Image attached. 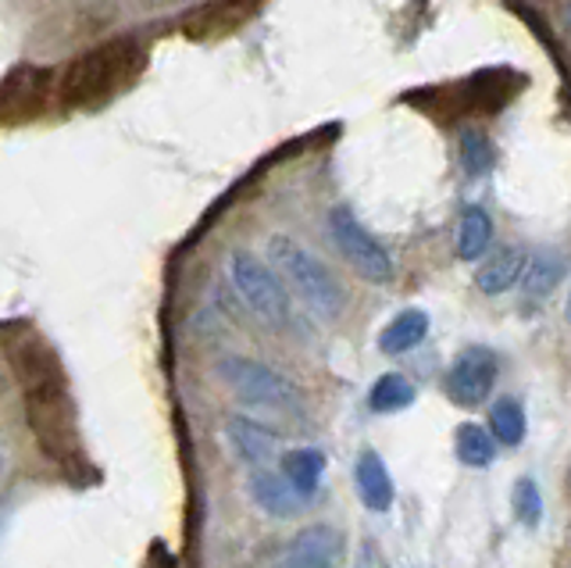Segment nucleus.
Returning a JSON list of instances; mask_svg holds the SVG:
<instances>
[{
  "label": "nucleus",
  "mask_w": 571,
  "mask_h": 568,
  "mask_svg": "<svg viewBox=\"0 0 571 568\" xmlns=\"http://www.w3.org/2000/svg\"><path fill=\"white\" fill-rule=\"evenodd\" d=\"M268 258L279 268V276H286V282L301 293V301L315 311L322 318H336L347 304V293L339 287V279L325 268L315 254L307 247H301L290 236H271L268 240Z\"/></svg>",
  "instance_id": "obj_1"
},
{
  "label": "nucleus",
  "mask_w": 571,
  "mask_h": 568,
  "mask_svg": "<svg viewBox=\"0 0 571 568\" xmlns=\"http://www.w3.org/2000/svg\"><path fill=\"white\" fill-rule=\"evenodd\" d=\"M229 279H233L243 304L261 322H268V326H286L290 322V293H286L282 279L261 258H254L250 251L229 254Z\"/></svg>",
  "instance_id": "obj_2"
},
{
  "label": "nucleus",
  "mask_w": 571,
  "mask_h": 568,
  "mask_svg": "<svg viewBox=\"0 0 571 568\" xmlns=\"http://www.w3.org/2000/svg\"><path fill=\"white\" fill-rule=\"evenodd\" d=\"M219 375L225 379V386L233 390L240 401L254 404V408H293L296 404V386L261 361L222 358Z\"/></svg>",
  "instance_id": "obj_3"
},
{
  "label": "nucleus",
  "mask_w": 571,
  "mask_h": 568,
  "mask_svg": "<svg viewBox=\"0 0 571 568\" xmlns=\"http://www.w3.org/2000/svg\"><path fill=\"white\" fill-rule=\"evenodd\" d=\"M329 229H333L336 247L343 251V258L350 262L353 273H358L364 282H378V287H386V282L393 279V258L386 254L383 243L353 219L350 208H333Z\"/></svg>",
  "instance_id": "obj_4"
},
{
  "label": "nucleus",
  "mask_w": 571,
  "mask_h": 568,
  "mask_svg": "<svg viewBox=\"0 0 571 568\" xmlns=\"http://www.w3.org/2000/svg\"><path fill=\"white\" fill-rule=\"evenodd\" d=\"M118 76H121V47H101L68 69L61 93L72 104H93L115 90Z\"/></svg>",
  "instance_id": "obj_5"
},
{
  "label": "nucleus",
  "mask_w": 571,
  "mask_h": 568,
  "mask_svg": "<svg viewBox=\"0 0 571 568\" xmlns=\"http://www.w3.org/2000/svg\"><path fill=\"white\" fill-rule=\"evenodd\" d=\"M493 383H497V358L486 347H468L454 361V369L446 372V394H451L454 404H465V408L482 404Z\"/></svg>",
  "instance_id": "obj_6"
},
{
  "label": "nucleus",
  "mask_w": 571,
  "mask_h": 568,
  "mask_svg": "<svg viewBox=\"0 0 571 568\" xmlns=\"http://www.w3.org/2000/svg\"><path fill=\"white\" fill-rule=\"evenodd\" d=\"M343 558V540L329 525H311L286 547L282 558L271 568H336Z\"/></svg>",
  "instance_id": "obj_7"
},
{
  "label": "nucleus",
  "mask_w": 571,
  "mask_h": 568,
  "mask_svg": "<svg viewBox=\"0 0 571 568\" xmlns=\"http://www.w3.org/2000/svg\"><path fill=\"white\" fill-rule=\"evenodd\" d=\"M250 497L257 508L276 519H293L301 515L304 508H311V497L304 490H296L286 472H271V468H257L250 476Z\"/></svg>",
  "instance_id": "obj_8"
},
{
  "label": "nucleus",
  "mask_w": 571,
  "mask_h": 568,
  "mask_svg": "<svg viewBox=\"0 0 571 568\" xmlns=\"http://www.w3.org/2000/svg\"><path fill=\"white\" fill-rule=\"evenodd\" d=\"M225 437L233 443V451L250 465H268L271 457L279 454V437L276 429H268L261 422H254L247 415H236L225 422Z\"/></svg>",
  "instance_id": "obj_9"
},
{
  "label": "nucleus",
  "mask_w": 571,
  "mask_h": 568,
  "mask_svg": "<svg viewBox=\"0 0 571 568\" xmlns=\"http://www.w3.org/2000/svg\"><path fill=\"white\" fill-rule=\"evenodd\" d=\"M525 265H528V258L518 247H500V251H493V258H486V265L475 273V282H479V290L489 297L508 293L514 282L525 276Z\"/></svg>",
  "instance_id": "obj_10"
},
{
  "label": "nucleus",
  "mask_w": 571,
  "mask_h": 568,
  "mask_svg": "<svg viewBox=\"0 0 571 568\" xmlns=\"http://www.w3.org/2000/svg\"><path fill=\"white\" fill-rule=\"evenodd\" d=\"M353 479H358V494L372 511H386L393 505V479L386 472V462L375 451H361L358 468H353Z\"/></svg>",
  "instance_id": "obj_11"
},
{
  "label": "nucleus",
  "mask_w": 571,
  "mask_h": 568,
  "mask_svg": "<svg viewBox=\"0 0 571 568\" xmlns=\"http://www.w3.org/2000/svg\"><path fill=\"white\" fill-rule=\"evenodd\" d=\"M426 333H429V315L426 311H418V308H407L383 329V336H378V347H383L386 355H407V350L426 340Z\"/></svg>",
  "instance_id": "obj_12"
},
{
  "label": "nucleus",
  "mask_w": 571,
  "mask_h": 568,
  "mask_svg": "<svg viewBox=\"0 0 571 568\" xmlns=\"http://www.w3.org/2000/svg\"><path fill=\"white\" fill-rule=\"evenodd\" d=\"M489 240H493V219L482 208H465L457 222V254L465 262H479L489 251Z\"/></svg>",
  "instance_id": "obj_13"
},
{
  "label": "nucleus",
  "mask_w": 571,
  "mask_h": 568,
  "mask_svg": "<svg viewBox=\"0 0 571 568\" xmlns=\"http://www.w3.org/2000/svg\"><path fill=\"white\" fill-rule=\"evenodd\" d=\"M564 276V258L557 251H539L528 258L525 265V276H522V287L528 297H547L557 282Z\"/></svg>",
  "instance_id": "obj_14"
},
{
  "label": "nucleus",
  "mask_w": 571,
  "mask_h": 568,
  "mask_svg": "<svg viewBox=\"0 0 571 568\" xmlns=\"http://www.w3.org/2000/svg\"><path fill=\"white\" fill-rule=\"evenodd\" d=\"M282 472L290 476V483L296 486V490H304L307 497H315L318 479L325 472V454L315 451V448L290 451V454H282Z\"/></svg>",
  "instance_id": "obj_15"
},
{
  "label": "nucleus",
  "mask_w": 571,
  "mask_h": 568,
  "mask_svg": "<svg viewBox=\"0 0 571 568\" xmlns=\"http://www.w3.org/2000/svg\"><path fill=\"white\" fill-rule=\"evenodd\" d=\"M489 426H493V437L500 443H508V448L522 443L525 440V411H522V404L514 397H500L493 404V411H489Z\"/></svg>",
  "instance_id": "obj_16"
},
{
  "label": "nucleus",
  "mask_w": 571,
  "mask_h": 568,
  "mask_svg": "<svg viewBox=\"0 0 571 568\" xmlns=\"http://www.w3.org/2000/svg\"><path fill=\"white\" fill-rule=\"evenodd\" d=\"M369 404H372V411H400V408H407V404H415V386L407 383L404 375L389 372L372 386Z\"/></svg>",
  "instance_id": "obj_17"
},
{
  "label": "nucleus",
  "mask_w": 571,
  "mask_h": 568,
  "mask_svg": "<svg viewBox=\"0 0 571 568\" xmlns=\"http://www.w3.org/2000/svg\"><path fill=\"white\" fill-rule=\"evenodd\" d=\"M457 457L471 468H486L493 462V437L479 426H461L457 429Z\"/></svg>",
  "instance_id": "obj_18"
},
{
  "label": "nucleus",
  "mask_w": 571,
  "mask_h": 568,
  "mask_svg": "<svg viewBox=\"0 0 571 568\" xmlns=\"http://www.w3.org/2000/svg\"><path fill=\"white\" fill-rule=\"evenodd\" d=\"M461 161H465L468 175H486L493 169V143H489L486 132H479V129L461 132Z\"/></svg>",
  "instance_id": "obj_19"
},
{
  "label": "nucleus",
  "mask_w": 571,
  "mask_h": 568,
  "mask_svg": "<svg viewBox=\"0 0 571 568\" xmlns=\"http://www.w3.org/2000/svg\"><path fill=\"white\" fill-rule=\"evenodd\" d=\"M514 515H518L522 525H539V519H543V497H539V486L533 479H518V483H514Z\"/></svg>",
  "instance_id": "obj_20"
},
{
  "label": "nucleus",
  "mask_w": 571,
  "mask_h": 568,
  "mask_svg": "<svg viewBox=\"0 0 571 568\" xmlns=\"http://www.w3.org/2000/svg\"><path fill=\"white\" fill-rule=\"evenodd\" d=\"M564 318H568V326H571V297H568V304H564Z\"/></svg>",
  "instance_id": "obj_21"
}]
</instances>
